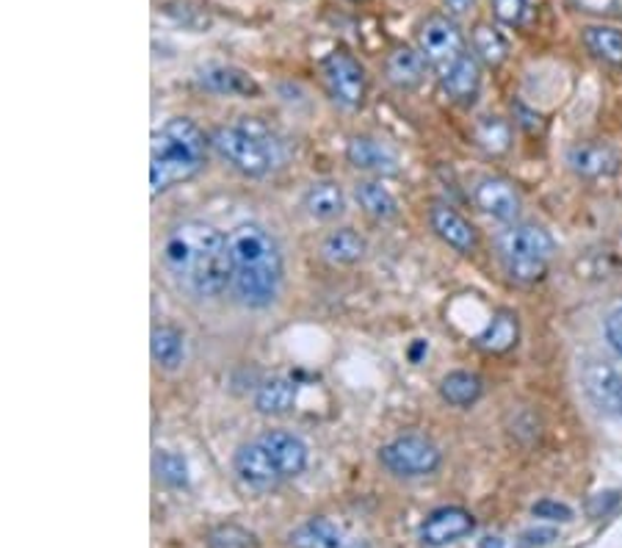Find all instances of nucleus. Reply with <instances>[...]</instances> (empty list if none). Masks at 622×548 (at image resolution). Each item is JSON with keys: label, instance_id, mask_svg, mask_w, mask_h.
<instances>
[{"label": "nucleus", "instance_id": "14", "mask_svg": "<svg viewBox=\"0 0 622 548\" xmlns=\"http://www.w3.org/2000/svg\"><path fill=\"white\" fill-rule=\"evenodd\" d=\"M567 167L581 178H609L620 169V156L600 142H581L567 150Z\"/></svg>", "mask_w": 622, "mask_h": 548}, {"label": "nucleus", "instance_id": "24", "mask_svg": "<svg viewBox=\"0 0 622 548\" xmlns=\"http://www.w3.org/2000/svg\"><path fill=\"white\" fill-rule=\"evenodd\" d=\"M365 247H369V244H365V238L360 236V233L343 227V231H335V233H329L327 238H324L321 255L329 260V264L352 266V264H358L360 258H363Z\"/></svg>", "mask_w": 622, "mask_h": 548}, {"label": "nucleus", "instance_id": "36", "mask_svg": "<svg viewBox=\"0 0 622 548\" xmlns=\"http://www.w3.org/2000/svg\"><path fill=\"white\" fill-rule=\"evenodd\" d=\"M553 540H559V532L547 529V526H534V529H525L518 537V548H545Z\"/></svg>", "mask_w": 622, "mask_h": 548}, {"label": "nucleus", "instance_id": "22", "mask_svg": "<svg viewBox=\"0 0 622 548\" xmlns=\"http://www.w3.org/2000/svg\"><path fill=\"white\" fill-rule=\"evenodd\" d=\"M305 209L313 220H321V222H332L338 220L340 214L346 211V197L343 189L332 180H318L307 189L305 194Z\"/></svg>", "mask_w": 622, "mask_h": 548}, {"label": "nucleus", "instance_id": "17", "mask_svg": "<svg viewBox=\"0 0 622 548\" xmlns=\"http://www.w3.org/2000/svg\"><path fill=\"white\" fill-rule=\"evenodd\" d=\"M385 72L393 87L409 92V89L421 87L423 76H427V58H423V53L412 51L409 45H398L393 47L391 56H387Z\"/></svg>", "mask_w": 622, "mask_h": 548}, {"label": "nucleus", "instance_id": "7", "mask_svg": "<svg viewBox=\"0 0 622 548\" xmlns=\"http://www.w3.org/2000/svg\"><path fill=\"white\" fill-rule=\"evenodd\" d=\"M321 76L329 94L346 109H358L365 100V70L363 64L349 51H332L321 64Z\"/></svg>", "mask_w": 622, "mask_h": 548}, {"label": "nucleus", "instance_id": "39", "mask_svg": "<svg viewBox=\"0 0 622 548\" xmlns=\"http://www.w3.org/2000/svg\"><path fill=\"white\" fill-rule=\"evenodd\" d=\"M512 111H514V116H518V122L525 127V131H534V127L540 125V114H531V111L525 109L523 103H514Z\"/></svg>", "mask_w": 622, "mask_h": 548}, {"label": "nucleus", "instance_id": "11", "mask_svg": "<svg viewBox=\"0 0 622 548\" xmlns=\"http://www.w3.org/2000/svg\"><path fill=\"white\" fill-rule=\"evenodd\" d=\"M476 529V518L465 507H438L421 524V540L432 548L462 540Z\"/></svg>", "mask_w": 622, "mask_h": 548}, {"label": "nucleus", "instance_id": "5", "mask_svg": "<svg viewBox=\"0 0 622 548\" xmlns=\"http://www.w3.org/2000/svg\"><path fill=\"white\" fill-rule=\"evenodd\" d=\"M211 147L249 178H260L274 167V145L269 142V133L260 125H230L216 127L211 133Z\"/></svg>", "mask_w": 622, "mask_h": 548}, {"label": "nucleus", "instance_id": "4", "mask_svg": "<svg viewBox=\"0 0 622 548\" xmlns=\"http://www.w3.org/2000/svg\"><path fill=\"white\" fill-rule=\"evenodd\" d=\"M498 258L504 269L518 283H536L545 278L556 244L545 227L512 225L498 236Z\"/></svg>", "mask_w": 622, "mask_h": 548}, {"label": "nucleus", "instance_id": "23", "mask_svg": "<svg viewBox=\"0 0 622 548\" xmlns=\"http://www.w3.org/2000/svg\"><path fill=\"white\" fill-rule=\"evenodd\" d=\"M518 335H520L518 316L509 311H501L493 316V322L487 324V329L478 335L476 347L490 355H504V353H509L514 344H518Z\"/></svg>", "mask_w": 622, "mask_h": 548}, {"label": "nucleus", "instance_id": "42", "mask_svg": "<svg viewBox=\"0 0 622 548\" xmlns=\"http://www.w3.org/2000/svg\"><path fill=\"white\" fill-rule=\"evenodd\" d=\"M620 413H622V396H620Z\"/></svg>", "mask_w": 622, "mask_h": 548}, {"label": "nucleus", "instance_id": "26", "mask_svg": "<svg viewBox=\"0 0 622 548\" xmlns=\"http://www.w3.org/2000/svg\"><path fill=\"white\" fill-rule=\"evenodd\" d=\"M150 349H152V360H156L161 369L174 371L185 358V344H183V335L178 333L174 327H156L152 329V340H150Z\"/></svg>", "mask_w": 622, "mask_h": 548}, {"label": "nucleus", "instance_id": "13", "mask_svg": "<svg viewBox=\"0 0 622 548\" xmlns=\"http://www.w3.org/2000/svg\"><path fill=\"white\" fill-rule=\"evenodd\" d=\"M473 200L478 209L493 220L512 222L520 214V194L514 186L504 178H482L473 189Z\"/></svg>", "mask_w": 622, "mask_h": 548}, {"label": "nucleus", "instance_id": "18", "mask_svg": "<svg viewBox=\"0 0 622 548\" xmlns=\"http://www.w3.org/2000/svg\"><path fill=\"white\" fill-rule=\"evenodd\" d=\"M429 222H432L434 233H438L449 247H454L456 253H473V249H476L478 236L476 231H473V225L465 216L456 214L454 209H449V205H434L432 214H429Z\"/></svg>", "mask_w": 622, "mask_h": 548}, {"label": "nucleus", "instance_id": "10", "mask_svg": "<svg viewBox=\"0 0 622 548\" xmlns=\"http://www.w3.org/2000/svg\"><path fill=\"white\" fill-rule=\"evenodd\" d=\"M289 543L294 548H371L369 540L352 535V532H346L343 526L324 518V515L307 518L305 524L296 526L289 535Z\"/></svg>", "mask_w": 622, "mask_h": 548}, {"label": "nucleus", "instance_id": "21", "mask_svg": "<svg viewBox=\"0 0 622 548\" xmlns=\"http://www.w3.org/2000/svg\"><path fill=\"white\" fill-rule=\"evenodd\" d=\"M296 402V382L289 377H271L255 393V407L263 416H285L294 410Z\"/></svg>", "mask_w": 622, "mask_h": 548}, {"label": "nucleus", "instance_id": "38", "mask_svg": "<svg viewBox=\"0 0 622 548\" xmlns=\"http://www.w3.org/2000/svg\"><path fill=\"white\" fill-rule=\"evenodd\" d=\"M578 7L587 9V12H595V14H611L620 9L622 0H576Z\"/></svg>", "mask_w": 622, "mask_h": 548}, {"label": "nucleus", "instance_id": "2", "mask_svg": "<svg viewBox=\"0 0 622 548\" xmlns=\"http://www.w3.org/2000/svg\"><path fill=\"white\" fill-rule=\"evenodd\" d=\"M233 260V291L249 307H265L274 302L283 283V255L265 227L238 225L227 236Z\"/></svg>", "mask_w": 622, "mask_h": 548}, {"label": "nucleus", "instance_id": "12", "mask_svg": "<svg viewBox=\"0 0 622 548\" xmlns=\"http://www.w3.org/2000/svg\"><path fill=\"white\" fill-rule=\"evenodd\" d=\"M196 81L207 92L225 94V98H258L260 94V83L236 64H205L196 70Z\"/></svg>", "mask_w": 622, "mask_h": 548}, {"label": "nucleus", "instance_id": "41", "mask_svg": "<svg viewBox=\"0 0 622 548\" xmlns=\"http://www.w3.org/2000/svg\"><path fill=\"white\" fill-rule=\"evenodd\" d=\"M478 548H504V540L501 537H484L478 540Z\"/></svg>", "mask_w": 622, "mask_h": 548}, {"label": "nucleus", "instance_id": "28", "mask_svg": "<svg viewBox=\"0 0 622 548\" xmlns=\"http://www.w3.org/2000/svg\"><path fill=\"white\" fill-rule=\"evenodd\" d=\"M589 53L609 64H622V31L614 25H589L584 31Z\"/></svg>", "mask_w": 622, "mask_h": 548}, {"label": "nucleus", "instance_id": "33", "mask_svg": "<svg viewBox=\"0 0 622 548\" xmlns=\"http://www.w3.org/2000/svg\"><path fill=\"white\" fill-rule=\"evenodd\" d=\"M531 515L542 521H551V524H570L573 521V507L562 502H553V499H542V502L531 504Z\"/></svg>", "mask_w": 622, "mask_h": 548}, {"label": "nucleus", "instance_id": "16", "mask_svg": "<svg viewBox=\"0 0 622 548\" xmlns=\"http://www.w3.org/2000/svg\"><path fill=\"white\" fill-rule=\"evenodd\" d=\"M346 158L354 169L374 175H398V158L396 153L387 150L382 142L369 139V136H354L346 147Z\"/></svg>", "mask_w": 622, "mask_h": 548}, {"label": "nucleus", "instance_id": "40", "mask_svg": "<svg viewBox=\"0 0 622 548\" xmlns=\"http://www.w3.org/2000/svg\"><path fill=\"white\" fill-rule=\"evenodd\" d=\"M445 7H449V12L454 14H467L473 7H476V0H445Z\"/></svg>", "mask_w": 622, "mask_h": 548}, {"label": "nucleus", "instance_id": "29", "mask_svg": "<svg viewBox=\"0 0 622 548\" xmlns=\"http://www.w3.org/2000/svg\"><path fill=\"white\" fill-rule=\"evenodd\" d=\"M473 51H476V56L482 58L484 64L498 67V64L507 61L509 42L504 40L493 25H476V29H473Z\"/></svg>", "mask_w": 622, "mask_h": 548}, {"label": "nucleus", "instance_id": "9", "mask_svg": "<svg viewBox=\"0 0 622 548\" xmlns=\"http://www.w3.org/2000/svg\"><path fill=\"white\" fill-rule=\"evenodd\" d=\"M233 468H236L238 482H241L244 488H249V491L263 493L285 482L280 468H276V462L271 460L269 449L260 444V438L249 440V444H244L241 449L236 451V457H233Z\"/></svg>", "mask_w": 622, "mask_h": 548}, {"label": "nucleus", "instance_id": "30", "mask_svg": "<svg viewBox=\"0 0 622 548\" xmlns=\"http://www.w3.org/2000/svg\"><path fill=\"white\" fill-rule=\"evenodd\" d=\"M476 142L490 153V156H501L512 145V127L501 116H484L476 125Z\"/></svg>", "mask_w": 622, "mask_h": 548}, {"label": "nucleus", "instance_id": "32", "mask_svg": "<svg viewBox=\"0 0 622 548\" xmlns=\"http://www.w3.org/2000/svg\"><path fill=\"white\" fill-rule=\"evenodd\" d=\"M207 548H258V537L238 524L214 526L205 537Z\"/></svg>", "mask_w": 622, "mask_h": 548}, {"label": "nucleus", "instance_id": "6", "mask_svg": "<svg viewBox=\"0 0 622 548\" xmlns=\"http://www.w3.org/2000/svg\"><path fill=\"white\" fill-rule=\"evenodd\" d=\"M380 462L396 477H429L440 468L443 455L438 446L421 435H402L380 449Z\"/></svg>", "mask_w": 622, "mask_h": 548}, {"label": "nucleus", "instance_id": "27", "mask_svg": "<svg viewBox=\"0 0 622 548\" xmlns=\"http://www.w3.org/2000/svg\"><path fill=\"white\" fill-rule=\"evenodd\" d=\"M440 396L454 407H471L482 396V380L471 371H451L440 382Z\"/></svg>", "mask_w": 622, "mask_h": 548}, {"label": "nucleus", "instance_id": "31", "mask_svg": "<svg viewBox=\"0 0 622 548\" xmlns=\"http://www.w3.org/2000/svg\"><path fill=\"white\" fill-rule=\"evenodd\" d=\"M152 471L167 488H185L189 485V466L174 451H156L152 457Z\"/></svg>", "mask_w": 622, "mask_h": 548}, {"label": "nucleus", "instance_id": "3", "mask_svg": "<svg viewBox=\"0 0 622 548\" xmlns=\"http://www.w3.org/2000/svg\"><path fill=\"white\" fill-rule=\"evenodd\" d=\"M205 133L200 125L185 116H174V120L163 122L156 133H152L150 147V189L152 194L169 191L172 186L185 183L194 178L202 169L207 158Z\"/></svg>", "mask_w": 622, "mask_h": 548}, {"label": "nucleus", "instance_id": "19", "mask_svg": "<svg viewBox=\"0 0 622 548\" xmlns=\"http://www.w3.org/2000/svg\"><path fill=\"white\" fill-rule=\"evenodd\" d=\"M478 83H482L478 64L476 58L467 56V53L440 76V87H443V92L449 94L454 103H473V98L478 94Z\"/></svg>", "mask_w": 622, "mask_h": 548}, {"label": "nucleus", "instance_id": "35", "mask_svg": "<svg viewBox=\"0 0 622 548\" xmlns=\"http://www.w3.org/2000/svg\"><path fill=\"white\" fill-rule=\"evenodd\" d=\"M620 502H622L620 491L595 493V496H589V502H587V515H589V518H606L611 510L620 507Z\"/></svg>", "mask_w": 622, "mask_h": 548}, {"label": "nucleus", "instance_id": "37", "mask_svg": "<svg viewBox=\"0 0 622 548\" xmlns=\"http://www.w3.org/2000/svg\"><path fill=\"white\" fill-rule=\"evenodd\" d=\"M603 329H606V338H609L611 347H614L617 353H622V307H617V311L609 313Z\"/></svg>", "mask_w": 622, "mask_h": 548}, {"label": "nucleus", "instance_id": "20", "mask_svg": "<svg viewBox=\"0 0 622 548\" xmlns=\"http://www.w3.org/2000/svg\"><path fill=\"white\" fill-rule=\"evenodd\" d=\"M587 391L600 407L606 410H620V396H622V369H614L609 364H595L589 366L587 374Z\"/></svg>", "mask_w": 622, "mask_h": 548}, {"label": "nucleus", "instance_id": "1", "mask_svg": "<svg viewBox=\"0 0 622 548\" xmlns=\"http://www.w3.org/2000/svg\"><path fill=\"white\" fill-rule=\"evenodd\" d=\"M163 266L196 297H219L233 283L230 242L205 222H183L163 238Z\"/></svg>", "mask_w": 622, "mask_h": 548}, {"label": "nucleus", "instance_id": "25", "mask_svg": "<svg viewBox=\"0 0 622 548\" xmlns=\"http://www.w3.org/2000/svg\"><path fill=\"white\" fill-rule=\"evenodd\" d=\"M354 197H358L360 209H363L369 216H374V220L385 222L398 214L396 197H393L382 183H374V180H363V183L354 186Z\"/></svg>", "mask_w": 622, "mask_h": 548}, {"label": "nucleus", "instance_id": "8", "mask_svg": "<svg viewBox=\"0 0 622 548\" xmlns=\"http://www.w3.org/2000/svg\"><path fill=\"white\" fill-rule=\"evenodd\" d=\"M418 42H421V53L423 58H427V64H432L440 76L449 70L451 64L465 56L462 31L456 29L454 20H449L445 14H432V18H427V23L418 31Z\"/></svg>", "mask_w": 622, "mask_h": 548}, {"label": "nucleus", "instance_id": "15", "mask_svg": "<svg viewBox=\"0 0 622 548\" xmlns=\"http://www.w3.org/2000/svg\"><path fill=\"white\" fill-rule=\"evenodd\" d=\"M260 444L269 449L271 460L276 462L283 479L299 477L307 468V446L305 440L296 438V435L283 433V429H271V433L260 435Z\"/></svg>", "mask_w": 622, "mask_h": 548}, {"label": "nucleus", "instance_id": "34", "mask_svg": "<svg viewBox=\"0 0 622 548\" xmlns=\"http://www.w3.org/2000/svg\"><path fill=\"white\" fill-rule=\"evenodd\" d=\"M493 12L504 25H520L529 12V3L525 0H493Z\"/></svg>", "mask_w": 622, "mask_h": 548}]
</instances>
